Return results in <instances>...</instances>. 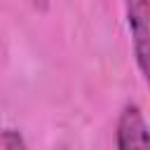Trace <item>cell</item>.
Here are the masks:
<instances>
[{"mask_svg":"<svg viewBox=\"0 0 150 150\" xmlns=\"http://www.w3.org/2000/svg\"><path fill=\"white\" fill-rule=\"evenodd\" d=\"M30 5H33L35 9H47V5H49V0H30Z\"/></svg>","mask_w":150,"mask_h":150,"instance_id":"obj_4","label":"cell"},{"mask_svg":"<svg viewBox=\"0 0 150 150\" xmlns=\"http://www.w3.org/2000/svg\"><path fill=\"white\" fill-rule=\"evenodd\" d=\"M150 12H148V0H127V23L131 33V45H134V56L141 75H148V56H150V26H148Z\"/></svg>","mask_w":150,"mask_h":150,"instance_id":"obj_1","label":"cell"},{"mask_svg":"<svg viewBox=\"0 0 150 150\" xmlns=\"http://www.w3.org/2000/svg\"><path fill=\"white\" fill-rule=\"evenodd\" d=\"M115 145L120 150L148 145V124L136 103H127L122 108L117 117V129H115Z\"/></svg>","mask_w":150,"mask_h":150,"instance_id":"obj_2","label":"cell"},{"mask_svg":"<svg viewBox=\"0 0 150 150\" xmlns=\"http://www.w3.org/2000/svg\"><path fill=\"white\" fill-rule=\"evenodd\" d=\"M0 143H2L5 148H9V150L26 148V141H23V138H21V134H19V131H14V129H5V131L0 134Z\"/></svg>","mask_w":150,"mask_h":150,"instance_id":"obj_3","label":"cell"}]
</instances>
